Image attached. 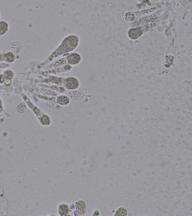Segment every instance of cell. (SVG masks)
<instances>
[{"instance_id": "6da1fadb", "label": "cell", "mask_w": 192, "mask_h": 216, "mask_svg": "<svg viewBox=\"0 0 192 216\" xmlns=\"http://www.w3.org/2000/svg\"><path fill=\"white\" fill-rule=\"evenodd\" d=\"M158 15L156 14L152 15L150 16L140 18L138 20H136L135 22H134L132 24L131 27H139L141 25H143V24H146L148 22L150 21L155 18L157 17Z\"/></svg>"}, {"instance_id": "7a4b0ae2", "label": "cell", "mask_w": 192, "mask_h": 216, "mask_svg": "<svg viewBox=\"0 0 192 216\" xmlns=\"http://www.w3.org/2000/svg\"><path fill=\"white\" fill-rule=\"evenodd\" d=\"M143 32H144V31L142 27L140 28L139 29H131L129 31V36L132 39H137L142 35Z\"/></svg>"}, {"instance_id": "3957f363", "label": "cell", "mask_w": 192, "mask_h": 216, "mask_svg": "<svg viewBox=\"0 0 192 216\" xmlns=\"http://www.w3.org/2000/svg\"><path fill=\"white\" fill-rule=\"evenodd\" d=\"M128 212L126 209L121 207L117 209L115 212V215L119 216H127L128 215Z\"/></svg>"}, {"instance_id": "277c9868", "label": "cell", "mask_w": 192, "mask_h": 216, "mask_svg": "<svg viewBox=\"0 0 192 216\" xmlns=\"http://www.w3.org/2000/svg\"><path fill=\"white\" fill-rule=\"evenodd\" d=\"M8 29V25L4 22H0V36L4 34L7 31Z\"/></svg>"}]
</instances>
